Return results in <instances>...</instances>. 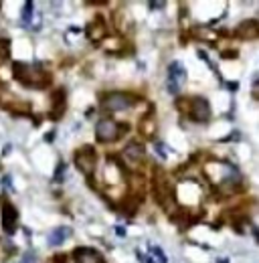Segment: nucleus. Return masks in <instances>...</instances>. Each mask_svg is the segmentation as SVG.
I'll use <instances>...</instances> for the list:
<instances>
[{"instance_id": "nucleus-1", "label": "nucleus", "mask_w": 259, "mask_h": 263, "mask_svg": "<svg viewBox=\"0 0 259 263\" xmlns=\"http://www.w3.org/2000/svg\"><path fill=\"white\" fill-rule=\"evenodd\" d=\"M12 71L20 83L25 87H33V89H43L51 83L49 73L43 69L41 63H14Z\"/></svg>"}, {"instance_id": "nucleus-2", "label": "nucleus", "mask_w": 259, "mask_h": 263, "mask_svg": "<svg viewBox=\"0 0 259 263\" xmlns=\"http://www.w3.org/2000/svg\"><path fill=\"white\" fill-rule=\"evenodd\" d=\"M126 132H128V126L126 124H118L116 120H107L105 118V120L97 122V126H95V138L99 142L107 144V142H114V140L122 138Z\"/></svg>"}, {"instance_id": "nucleus-3", "label": "nucleus", "mask_w": 259, "mask_h": 263, "mask_svg": "<svg viewBox=\"0 0 259 263\" xmlns=\"http://www.w3.org/2000/svg\"><path fill=\"white\" fill-rule=\"evenodd\" d=\"M134 103H136V97L128 93H107L101 97V107L107 109V112H124V109L132 107Z\"/></svg>"}, {"instance_id": "nucleus-4", "label": "nucleus", "mask_w": 259, "mask_h": 263, "mask_svg": "<svg viewBox=\"0 0 259 263\" xmlns=\"http://www.w3.org/2000/svg\"><path fill=\"white\" fill-rule=\"evenodd\" d=\"M75 164L77 168L87 174V176H91L95 166H97V154H95V148L93 146H83L81 150L75 152Z\"/></svg>"}, {"instance_id": "nucleus-5", "label": "nucleus", "mask_w": 259, "mask_h": 263, "mask_svg": "<svg viewBox=\"0 0 259 263\" xmlns=\"http://www.w3.org/2000/svg\"><path fill=\"white\" fill-rule=\"evenodd\" d=\"M184 81H186V71H184V67L178 61H174L168 67V81H166L168 91L172 95H178L180 89H182V85H184Z\"/></svg>"}, {"instance_id": "nucleus-6", "label": "nucleus", "mask_w": 259, "mask_h": 263, "mask_svg": "<svg viewBox=\"0 0 259 263\" xmlns=\"http://www.w3.org/2000/svg\"><path fill=\"white\" fill-rule=\"evenodd\" d=\"M190 120L194 122H209L211 120V105L205 97H192L190 99Z\"/></svg>"}, {"instance_id": "nucleus-7", "label": "nucleus", "mask_w": 259, "mask_h": 263, "mask_svg": "<svg viewBox=\"0 0 259 263\" xmlns=\"http://www.w3.org/2000/svg\"><path fill=\"white\" fill-rule=\"evenodd\" d=\"M73 257H75V263H105L103 255L97 249H91V247H79V249H75Z\"/></svg>"}, {"instance_id": "nucleus-8", "label": "nucleus", "mask_w": 259, "mask_h": 263, "mask_svg": "<svg viewBox=\"0 0 259 263\" xmlns=\"http://www.w3.org/2000/svg\"><path fill=\"white\" fill-rule=\"evenodd\" d=\"M16 219H18L16 209L12 205H4L2 207V229H4V233L12 235L16 231Z\"/></svg>"}, {"instance_id": "nucleus-9", "label": "nucleus", "mask_w": 259, "mask_h": 263, "mask_svg": "<svg viewBox=\"0 0 259 263\" xmlns=\"http://www.w3.org/2000/svg\"><path fill=\"white\" fill-rule=\"evenodd\" d=\"M51 101H53V109H55V112L51 114V118L53 120H59L63 116V112H65V91L63 89L55 91L53 97H51Z\"/></svg>"}, {"instance_id": "nucleus-10", "label": "nucleus", "mask_w": 259, "mask_h": 263, "mask_svg": "<svg viewBox=\"0 0 259 263\" xmlns=\"http://www.w3.org/2000/svg\"><path fill=\"white\" fill-rule=\"evenodd\" d=\"M124 156H126L128 162H132V164L140 162V160L144 158V146H140V144H130V146L124 150Z\"/></svg>"}, {"instance_id": "nucleus-11", "label": "nucleus", "mask_w": 259, "mask_h": 263, "mask_svg": "<svg viewBox=\"0 0 259 263\" xmlns=\"http://www.w3.org/2000/svg\"><path fill=\"white\" fill-rule=\"evenodd\" d=\"M69 235H71V229H69V227H59V229H55V231L49 235V245L57 247V245L65 243Z\"/></svg>"}, {"instance_id": "nucleus-12", "label": "nucleus", "mask_w": 259, "mask_h": 263, "mask_svg": "<svg viewBox=\"0 0 259 263\" xmlns=\"http://www.w3.org/2000/svg\"><path fill=\"white\" fill-rule=\"evenodd\" d=\"M152 253L156 255V259H158L160 263H168V259H166V255H164V251H162V249H158V247H152Z\"/></svg>"}, {"instance_id": "nucleus-13", "label": "nucleus", "mask_w": 259, "mask_h": 263, "mask_svg": "<svg viewBox=\"0 0 259 263\" xmlns=\"http://www.w3.org/2000/svg\"><path fill=\"white\" fill-rule=\"evenodd\" d=\"M55 263H67V257H65V255H59V257H55Z\"/></svg>"}]
</instances>
